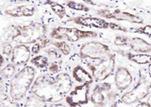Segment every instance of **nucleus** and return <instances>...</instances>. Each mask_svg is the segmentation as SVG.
Masks as SVG:
<instances>
[{"mask_svg":"<svg viewBox=\"0 0 151 107\" xmlns=\"http://www.w3.org/2000/svg\"><path fill=\"white\" fill-rule=\"evenodd\" d=\"M47 27L38 22L23 25H11L6 28L3 37L4 42H13L17 44H35L45 38Z\"/></svg>","mask_w":151,"mask_h":107,"instance_id":"1","label":"nucleus"},{"mask_svg":"<svg viewBox=\"0 0 151 107\" xmlns=\"http://www.w3.org/2000/svg\"><path fill=\"white\" fill-rule=\"evenodd\" d=\"M31 94L35 95L46 103H60L62 101L64 94L60 90L55 76L42 74L35 80L30 88Z\"/></svg>","mask_w":151,"mask_h":107,"instance_id":"2","label":"nucleus"},{"mask_svg":"<svg viewBox=\"0 0 151 107\" xmlns=\"http://www.w3.org/2000/svg\"><path fill=\"white\" fill-rule=\"evenodd\" d=\"M138 79L134 86L120 97L119 102L126 106H132L142 101L150 94L151 73L146 68L138 70Z\"/></svg>","mask_w":151,"mask_h":107,"instance_id":"3","label":"nucleus"},{"mask_svg":"<svg viewBox=\"0 0 151 107\" xmlns=\"http://www.w3.org/2000/svg\"><path fill=\"white\" fill-rule=\"evenodd\" d=\"M35 69L32 66H24L10 80V96L16 101H20L30 90L35 81Z\"/></svg>","mask_w":151,"mask_h":107,"instance_id":"4","label":"nucleus"},{"mask_svg":"<svg viewBox=\"0 0 151 107\" xmlns=\"http://www.w3.org/2000/svg\"><path fill=\"white\" fill-rule=\"evenodd\" d=\"M112 54L113 53L108 45L96 41L88 42L82 44L79 51L80 57L83 61H85V63L104 59Z\"/></svg>","mask_w":151,"mask_h":107,"instance_id":"5","label":"nucleus"},{"mask_svg":"<svg viewBox=\"0 0 151 107\" xmlns=\"http://www.w3.org/2000/svg\"><path fill=\"white\" fill-rule=\"evenodd\" d=\"M86 66L96 81H104L115 73L116 55L112 54L105 59L88 62Z\"/></svg>","mask_w":151,"mask_h":107,"instance_id":"6","label":"nucleus"},{"mask_svg":"<svg viewBox=\"0 0 151 107\" xmlns=\"http://www.w3.org/2000/svg\"><path fill=\"white\" fill-rule=\"evenodd\" d=\"M50 38L55 40H66L70 42H76L81 39L94 38L98 36V33L89 30H82L77 28L60 26L55 28L49 34Z\"/></svg>","mask_w":151,"mask_h":107,"instance_id":"7","label":"nucleus"},{"mask_svg":"<svg viewBox=\"0 0 151 107\" xmlns=\"http://www.w3.org/2000/svg\"><path fill=\"white\" fill-rule=\"evenodd\" d=\"M72 21L74 24L88 27V28H95V29H112V30H117L122 32H128L129 30L119 25V24L108 22L105 19L100 18V17H77L72 19Z\"/></svg>","mask_w":151,"mask_h":107,"instance_id":"8","label":"nucleus"},{"mask_svg":"<svg viewBox=\"0 0 151 107\" xmlns=\"http://www.w3.org/2000/svg\"><path fill=\"white\" fill-rule=\"evenodd\" d=\"M97 13L99 16L103 17L106 19H111V20L124 21V22H129L130 24H142L144 22L143 19L140 17L139 16L130 13V12L119 10V9H115V10L100 9L97 11Z\"/></svg>","mask_w":151,"mask_h":107,"instance_id":"9","label":"nucleus"},{"mask_svg":"<svg viewBox=\"0 0 151 107\" xmlns=\"http://www.w3.org/2000/svg\"><path fill=\"white\" fill-rule=\"evenodd\" d=\"M89 92L90 85L84 84L78 85L66 97V102L70 107H79L86 105L90 100Z\"/></svg>","mask_w":151,"mask_h":107,"instance_id":"10","label":"nucleus"},{"mask_svg":"<svg viewBox=\"0 0 151 107\" xmlns=\"http://www.w3.org/2000/svg\"><path fill=\"white\" fill-rule=\"evenodd\" d=\"M133 83V75L127 68L124 66L117 67L114 73V84L118 92L126 91Z\"/></svg>","mask_w":151,"mask_h":107,"instance_id":"11","label":"nucleus"},{"mask_svg":"<svg viewBox=\"0 0 151 107\" xmlns=\"http://www.w3.org/2000/svg\"><path fill=\"white\" fill-rule=\"evenodd\" d=\"M31 55V50L27 45L17 44L14 46L12 55L11 56V61L16 67H20L25 65Z\"/></svg>","mask_w":151,"mask_h":107,"instance_id":"12","label":"nucleus"},{"mask_svg":"<svg viewBox=\"0 0 151 107\" xmlns=\"http://www.w3.org/2000/svg\"><path fill=\"white\" fill-rule=\"evenodd\" d=\"M4 13L13 17H30L35 15V7L31 4L17 5L6 9Z\"/></svg>","mask_w":151,"mask_h":107,"instance_id":"13","label":"nucleus"},{"mask_svg":"<svg viewBox=\"0 0 151 107\" xmlns=\"http://www.w3.org/2000/svg\"><path fill=\"white\" fill-rule=\"evenodd\" d=\"M129 47L131 51L137 54H148L151 53V42L141 37H132L130 38Z\"/></svg>","mask_w":151,"mask_h":107,"instance_id":"14","label":"nucleus"},{"mask_svg":"<svg viewBox=\"0 0 151 107\" xmlns=\"http://www.w3.org/2000/svg\"><path fill=\"white\" fill-rule=\"evenodd\" d=\"M73 78L76 82L81 83V85L84 84L91 85L94 80L91 73L85 69L81 65L76 66L73 69Z\"/></svg>","mask_w":151,"mask_h":107,"instance_id":"15","label":"nucleus"},{"mask_svg":"<svg viewBox=\"0 0 151 107\" xmlns=\"http://www.w3.org/2000/svg\"><path fill=\"white\" fill-rule=\"evenodd\" d=\"M117 53L121 54L123 56L126 57L129 60L137 65H150L151 64V55L130 53L128 51H120V50H118Z\"/></svg>","mask_w":151,"mask_h":107,"instance_id":"16","label":"nucleus"},{"mask_svg":"<svg viewBox=\"0 0 151 107\" xmlns=\"http://www.w3.org/2000/svg\"><path fill=\"white\" fill-rule=\"evenodd\" d=\"M55 79L58 85L60 90L64 95H66L67 93L71 92V89L73 86V80L68 73H60L55 76Z\"/></svg>","mask_w":151,"mask_h":107,"instance_id":"17","label":"nucleus"},{"mask_svg":"<svg viewBox=\"0 0 151 107\" xmlns=\"http://www.w3.org/2000/svg\"><path fill=\"white\" fill-rule=\"evenodd\" d=\"M105 93L98 89L96 86H94L92 91V93L90 96V101L93 103L94 106H105L106 102V95L104 94Z\"/></svg>","mask_w":151,"mask_h":107,"instance_id":"18","label":"nucleus"},{"mask_svg":"<svg viewBox=\"0 0 151 107\" xmlns=\"http://www.w3.org/2000/svg\"><path fill=\"white\" fill-rule=\"evenodd\" d=\"M23 107H48L47 103L41 100L33 94H29L26 98Z\"/></svg>","mask_w":151,"mask_h":107,"instance_id":"19","label":"nucleus"},{"mask_svg":"<svg viewBox=\"0 0 151 107\" xmlns=\"http://www.w3.org/2000/svg\"><path fill=\"white\" fill-rule=\"evenodd\" d=\"M46 4L49 5V7L52 10V11L54 12L56 16H58L60 18H64L67 16L66 8L62 4H60V3H58V2L47 1Z\"/></svg>","mask_w":151,"mask_h":107,"instance_id":"20","label":"nucleus"},{"mask_svg":"<svg viewBox=\"0 0 151 107\" xmlns=\"http://www.w3.org/2000/svg\"><path fill=\"white\" fill-rule=\"evenodd\" d=\"M30 63L37 68L44 69L48 68L49 66V60L47 56L45 55H35L30 60Z\"/></svg>","mask_w":151,"mask_h":107,"instance_id":"21","label":"nucleus"},{"mask_svg":"<svg viewBox=\"0 0 151 107\" xmlns=\"http://www.w3.org/2000/svg\"><path fill=\"white\" fill-rule=\"evenodd\" d=\"M16 74V66L12 63L5 65L1 70V79L4 80H12L13 76Z\"/></svg>","mask_w":151,"mask_h":107,"instance_id":"22","label":"nucleus"},{"mask_svg":"<svg viewBox=\"0 0 151 107\" xmlns=\"http://www.w3.org/2000/svg\"><path fill=\"white\" fill-rule=\"evenodd\" d=\"M1 107H21V106L6 93H1Z\"/></svg>","mask_w":151,"mask_h":107,"instance_id":"23","label":"nucleus"},{"mask_svg":"<svg viewBox=\"0 0 151 107\" xmlns=\"http://www.w3.org/2000/svg\"><path fill=\"white\" fill-rule=\"evenodd\" d=\"M66 5L72 10L74 11H79L83 12H88L90 11V8L88 6H86V4H82V3H78L75 1H68L66 2Z\"/></svg>","mask_w":151,"mask_h":107,"instance_id":"24","label":"nucleus"},{"mask_svg":"<svg viewBox=\"0 0 151 107\" xmlns=\"http://www.w3.org/2000/svg\"><path fill=\"white\" fill-rule=\"evenodd\" d=\"M53 45L55 46V48L57 50H59L62 55H68L71 51V48L68 45V42H64V41H59V42H53Z\"/></svg>","mask_w":151,"mask_h":107,"instance_id":"25","label":"nucleus"},{"mask_svg":"<svg viewBox=\"0 0 151 107\" xmlns=\"http://www.w3.org/2000/svg\"><path fill=\"white\" fill-rule=\"evenodd\" d=\"M129 42L130 38L124 35H117L114 39V44L117 47H129Z\"/></svg>","mask_w":151,"mask_h":107,"instance_id":"26","label":"nucleus"},{"mask_svg":"<svg viewBox=\"0 0 151 107\" xmlns=\"http://www.w3.org/2000/svg\"><path fill=\"white\" fill-rule=\"evenodd\" d=\"M13 48L14 47L12 46V42H2V55H4V57L12 56Z\"/></svg>","mask_w":151,"mask_h":107,"instance_id":"27","label":"nucleus"},{"mask_svg":"<svg viewBox=\"0 0 151 107\" xmlns=\"http://www.w3.org/2000/svg\"><path fill=\"white\" fill-rule=\"evenodd\" d=\"M133 32L141 34V35H144V36H149L151 38V25L148 24V25H144V26L139 27V28H137L133 30Z\"/></svg>","mask_w":151,"mask_h":107,"instance_id":"28","label":"nucleus"},{"mask_svg":"<svg viewBox=\"0 0 151 107\" xmlns=\"http://www.w3.org/2000/svg\"><path fill=\"white\" fill-rule=\"evenodd\" d=\"M118 98L120 99V97H119V94H118V93L116 92V90L111 89V91H109V92L106 93V99L109 102H111V104L117 102V99Z\"/></svg>","mask_w":151,"mask_h":107,"instance_id":"29","label":"nucleus"},{"mask_svg":"<svg viewBox=\"0 0 151 107\" xmlns=\"http://www.w3.org/2000/svg\"><path fill=\"white\" fill-rule=\"evenodd\" d=\"M46 54L48 55V57H50L52 59H59L61 57V53L56 48H47L46 49Z\"/></svg>","mask_w":151,"mask_h":107,"instance_id":"30","label":"nucleus"},{"mask_svg":"<svg viewBox=\"0 0 151 107\" xmlns=\"http://www.w3.org/2000/svg\"><path fill=\"white\" fill-rule=\"evenodd\" d=\"M60 70V64L58 61H53L48 66V71L53 74H58Z\"/></svg>","mask_w":151,"mask_h":107,"instance_id":"31","label":"nucleus"},{"mask_svg":"<svg viewBox=\"0 0 151 107\" xmlns=\"http://www.w3.org/2000/svg\"><path fill=\"white\" fill-rule=\"evenodd\" d=\"M94 86H96L98 89H99L100 91L104 92V93H107L109 91H111L112 89L111 87V84L109 82H101V83L96 84Z\"/></svg>","mask_w":151,"mask_h":107,"instance_id":"32","label":"nucleus"},{"mask_svg":"<svg viewBox=\"0 0 151 107\" xmlns=\"http://www.w3.org/2000/svg\"><path fill=\"white\" fill-rule=\"evenodd\" d=\"M42 49V46H41V44H40V42H36L35 44H33V46L31 47L30 48V50H31V54H33V55H37L41 50Z\"/></svg>","mask_w":151,"mask_h":107,"instance_id":"33","label":"nucleus"},{"mask_svg":"<svg viewBox=\"0 0 151 107\" xmlns=\"http://www.w3.org/2000/svg\"><path fill=\"white\" fill-rule=\"evenodd\" d=\"M40 44H41L42 48H45L47 46H49L50 44H53V42H52V41L49 38H43L42 41H40Z\"/></svg>","mask_w":151,"mask_h":107,"instance_id":"34","label":"nucleus"},{"mask_svg":"<svg viewBox=\"0 0 151 107\" xmlns=\"http://www.w3.org/2000/svg\"><path fill=\"white\" fill-rule=\"evenodd\" d=\"M134 107H150V105L147 103V101H141L139 103H137V105H136Z\"/></svg>","mask_w":151,"mask_h":107,"instance_id":"35","label":"nucleus"},{"mask_svg":"<svg viewBox=\"0 0 151 107\" xmlns=\"http://www.w3.org/2000/svg\"><path fill=\"white\" fill-rule=\"evenodd\" d=\"M48 107H67L64 104L62 103H54L52 105H50Z\"/></svg>","mask_w":151,"mask_h":107,"instance_id":"36","label":"nucleus"},{"mask_svg":"<svg viewBox=\"0 0 151 107\" xmlns=\"http://www.w3.org/2000/svg\"><path fill=\"white\" fill-rule=\"evenodd\" d=\"M147 103L150 105V106L151 107V94H150L149 95V97H148V99H147Z\"/></svg>","mask_w":151,"mask_h":107,"instance_id":"37","label":"nucleus"},{"mask_svg":"<svg viewBox=\"0 0 151 107\" xmlns=\"http://www.w3.org/2000/svg\"><path fill=\"white\" fill-rule=\"evenodd\" d=\"M4 63V55H1V66H3Z\"/></svg>","mask_w":151,"mask_h":107,"instance_id":"38","label":"nucleus"},{"mask_svg":"<svg viewBox=\"0 0 151 107\" xmlns=\"http://www.w3.org/2000/svg\"><path fill=\"white\" fill-rule=\"evenodd\" d=\"M148 70H149V72L151 73V64L150 65H149V67H148Z\"/></svg>","mask_w":151,"mask_h":107,"instance_id":"39","label":"nucleus"},{"mask_svg":"<svg viewBox=\"0 0 151 107\" xmlns=\"http://www.w3.org/2000/svg\"><path fill=\"white\" fill-rule=\"evenodd\" d=\"M93 107H105V106H94Z\"/></svg>","mask_w":151,"mask_h":107,"instance_id":"40","label":"nucleus"}]
</instances>
